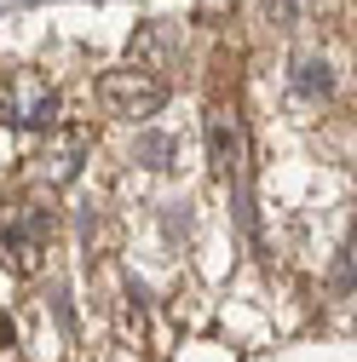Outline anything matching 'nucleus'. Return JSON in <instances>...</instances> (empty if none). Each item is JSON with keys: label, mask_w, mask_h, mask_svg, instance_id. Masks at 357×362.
Instances as JSON below:
<instances>
[{"label": "nucleus", "mask_w": 357, "mask_h": 362, "mask_svg": "<svg viewBox=\"0 0 357 362\" xmlns=\"http://www.w3.org/2000/svg\"><path fill=\"white\" fill-rule=\"evenodd\" d=\"M47 230H52L47 207H35V202H12L6 213H0V264H6L12 276H29V270L40 264Z\"/></svg>", "instance_id": "nucleus-1"}, {"label": "nucleus", "mask_w": 357, "mask_h": 362, "mask_svg": "<svg viewBox=\"0 0 357 362\" xmlns=\"http://www.w3.org/2000/svg\"><path fill=\"white\" fill-rule=\"evenodd\" d=\"M98 98L110 104V115H127V121H139V115H156L167 104V86L150 75V69H110L98 81Z\"/></svg>", "instance_id": "nucleus-2"}, {"label": "nucleus", "mask_w": 357, "mask_h": 362, "mask_svg": "<svg viewBox=\"0 0 357 362\" xmlns=\"http://www.w3.org/2000/svg\"><path fill=\"white\" fill-rule=\"evenodd\" d=\"M52 110H58V98L40 81H18L12 98H6V121L12 127H52Z\"/></svg>", "instance_id": "nucleus-3"}, {"label": "nucleus", "mask_w": 357, "mask_h": 362, "mask_svg": "<svg viewBox=\"0 0 357 362\" xmlns=\"http://www.w3.org/2000/svg\"><path fill=\"white\" fill-rule=\"evenodd\" d=\"M294 86H300V93H329V69H323L317 58H305L300 75H294Z\"/></svg>", "instance_id": "nucleus-4"}, {"label": "nucleus", "mask_w": 357, "mask_h": 362, "mask_svg": "<svg viewBox=\"0 0 357 362\" xmlns=\"http://www.w3.org/2000/svg\"><path fill=\"white\" fill-rule=\"evenodd\" d=\"M0 345H12V322H6V316H0Z\"/></svg>", "instance_id": "nucleus-5"}]
</instances>
